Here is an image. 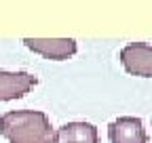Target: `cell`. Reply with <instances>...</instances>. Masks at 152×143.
Here are the masks:
<instances>
[{
	"mask_svg": "<svg viewBox=\"0 0 152 143\" xmlns=\"http://www.w3.org/2000/svg\"><path fill=\"white\" fill-rule=\"evenodd\" d=\"M0 135L9 143H55V129L45 112L13 110L0 116Z\"/></svg>",
	"mask_w": 152,
	"mask_h": 143,
	"instance_id": "6da1fadb",
	"label": "cell"
},
{
	"mask_svg": "<svg viewBox=\"0 0 152 143\" xmlns=\"http://www.w3.org/2000/svg\"><path fill=\"white\" fill-rule=\"evenodd\" d=\"M118 59L127 74L140 78H152V44L129 42L121 48Z\"/></svg>",
	"mask_w": 152,
	"mask_h": 143,
	"instance_id": "7a4b0ae2",
	"label": "cell"
},
{
	"mask_svg": "<svg viewBox=\"0 0 152 143\" xmlns=\"http://www.w3.org/2000/svg\"><path fill=\"white\" fill-rule=\"evenodd\" d=\"M23 44L49 61H66L78 51L74 38H23Z\"/></svg>",
	"mask_w": 152,
	"mask_h": 143,
	"instance_id": "3957f363",
	"label": "cell"
},
{
	"mask_svg": "<svg viewBox=\"0 0 152 143\" xmlns=\"http://www.w3.org/2000/svg\"><path fill=\"white\" fill-rule=\"evenodd\" d=\"M110 143H148L144 122L135 116H121L108 124Z\"/></svg>",
	"mask_w": 152,
	"mask_h": 143,
	"instance_id": "277c9868",
	"label": "cell"
},
{
	"mask_svg": "<svg viewBox=\"0 0 152 143\" xmlns=\"http://www.w3.org/2000/svg\"><path fill=\"white\" fill-rule=\"evenodd\" d=\"M38 84V78L30 72L0 69V101H13L26 97Z\"/></svg>",
	"mask_w": 152,
	"mask_h": 143,
	"instance_id": "5b68a950",
	"label": "cell"
},
{
	"mask_svg": "<svg viewBox=\"0 0 152 143\" xmlns=\"http://www.w3.org/2000/svg\"><path fill=\"white\" fill-rule=\"evenodd\" d=\"M55 143H99L97 126L91 122H68L55 131Z\"/></svg>",
	"mask_w": 152,
	"mask_h": 143,
	"instance_id": "8992f818",
	"label": "cell"
}]
</instances>
